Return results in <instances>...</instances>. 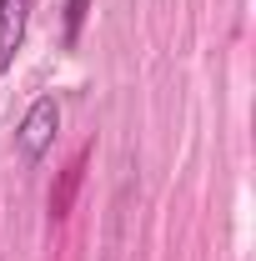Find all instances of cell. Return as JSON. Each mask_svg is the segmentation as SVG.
Segmentation results:
<instances>
[{"instance_id": "3957f363", "label": "cell", "mask_w": 256, "mask_h": 261, "mask_svg": "<svg viewBox=\"0 0 256 261\" xmlns=\"http://www.w3.org/2000/svg\"><path fill=\"white\" fill-rule=\"evenodd\" d=\"M86 161H91V146H81V151H75V161L65 166L61 186H50V221H65V216H70V201H75L81 181H86Z\"/></svg>"}, {"instance_id": "7a4b0ae2", "label": "cell", "mask_w": 256, "mask_h": 261, "mask_svg": "<svg viewBox=\"0 0 256 261\" xmlns=\"http://www.w3.org/2000/svg\"><path fill=\"white\" fill-rule=\"evenodd\" d=\"M31 10H35V0H0V75H10V65L25 45Z\"/></svg>"}, {"instance_id": "6da1fadb", "label": "cell", "mask_w": 256, "mask_h": 261, "mask_svg": "<svg viewBox=\"0 0 256 261\" xmlns=\"http://www.w3.org/2000/svg\"><path fill=\"white\" fill-rule=\"evenodd\" d=\"M56 130H61V100H56V96L31 100L25 121H20V130H15V151H20V161H31V166H35L45 151H50Z\"/></svg>"}, {"instance_id": "277c9868", "label": "cell", "mask_w": 256, "mask_h": 261, "mask_svg": "<svg viewBox=\"0 0 256 261\" xmlns=\"http://www.w3.org/2000/svg\"><path fill=\"white\" fill-rule=\"evenodd\" d=\"M86 15H91V0H65V45H70V50L81 45V25H86Z\"/></svg>"}]
</instances>
